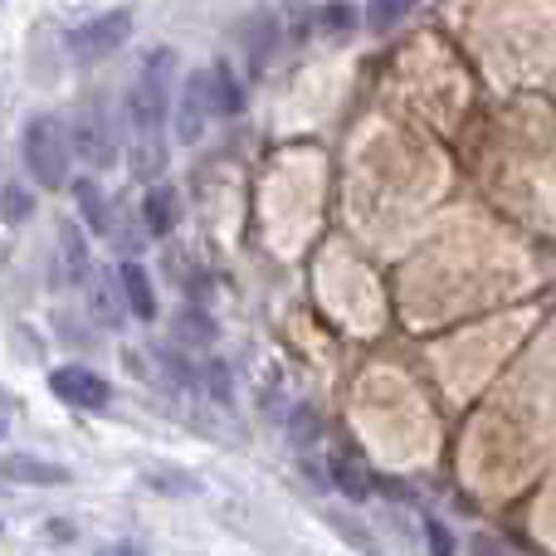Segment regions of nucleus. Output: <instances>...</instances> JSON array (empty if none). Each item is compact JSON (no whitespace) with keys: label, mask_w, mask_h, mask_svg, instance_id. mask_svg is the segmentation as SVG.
<instances>
[{"label":"nucleus","mask_w":556,"mask_h":556,"mask_svg":"<svg viewBox=\"0 0 556 556\" xmlns=\"http://www.w3.org/2000/svg\"><path fill=\"white\" fill-rule=\"evenodd\" d=\"M29 211H35V195H29L25 186H5V191H0V215H5L10 225L25 220Z\"/></svg>","instance_id":"obj_15"},{"label":"nucleus","mask_w":556,"mask_h":556,"mask_svg":"<svg viewBox=\"0 0 556 556\" xmlns=\"http://www.w3.org/2000/svg\"><path fill=\"white\" fill-rule=\"evenodd\" d=\"M59 240H64V269L68 278H88V244L84 235H78V225H59Z\"/></svg>","instance_id":"obj_13"},{"label":"nucleus","mask_w":556,"mask_h":556,"mask_svg":"<svg viewBox=\"0 0 556 556\" xmlns=\"http://www.w3.org/2000/svg\"><path fill=\"white\" fill-rule=\"evenodd\" d=\"M142 220H147V235H172L176 220H181V195L172 186H152L142 201Z\"/></svg>","instance_id":"obj_9"},{"label":"nucleus","mask_w":556,"mask_h":556,"mask_svg":"<svg viewBox=\"0 0 556 556\" xmlns=\"http://www.w3.org/2000/svg\"><path fill=\"white\" fill-rule=\"evenodd\" d=\"M152 483H162V489H195V479H186V473H152Z\"/></svg>","instance_id":"obj_19"},{"label":"nucleus","mask_w":556,"mask_h":556,"mask_svg":"<svg viewBox=\"0 0 556 556\" xmlns=\"http://www.w3.org/2000/svg\"><path fill=\"white\" fill-rule=\"evenodd\" d=\"M74 195H78V211L88 215V225H93L98 235L113 230V211H108V195L98 181H74Z\"/></svg>","instance_id":"obj_12"},{"label":"nucleus","mask_w":556,"mask_h":556,"mask_svg":"<svg viewBox=\"0 0 556 556\" xmlns=\"http://www.w3.org/2000/svg\"><path fill=\"white\" fill-rule=\"evenodd\" d=\"M215 117V103H211V68H195L191 78L181 84L176 93V108H172V127H176V142H201L205 127Z\"/></svg>","instance_id":"obj_4"},{"label":"nucleus","mask_w":556,"mask_h":556,"mask_svg":"<svg viewBox=\"0 0 556 556\" xmlns=\"http://www.w3.org/2000/svg\"><path fill=\"white\" fill-rule=\"evenodd\" d=\"M68 147H74V152L84 156L88 166H108V162H113L117 147H113V127H108L103 108H88V113H78V127H74V137H68Z\"/></svg>","instance_id":"obj_6"},{"label":"nucleus","mask_w":556,"mask_h":556,"mask_svg":"<svg viewBox=\"0 0 556 556\" xmlns=\"http://www.w3.org/2000/svg\"><path fill=\"white\" fill-rule=\"evenodd\" d=\"M117 288H123V307H132L137 317H156L152 283H147V269H142L137 260H123V264H117Z\"/></svg>","instance_id":"obj_8"},{"label":"nucleus","mask_w":556,"mask_h":556,"mask_svg":"<svg viewBox=\"0 0 556 556\" xmlns=\"http://www.w3.org/2000/svg\"><path fill=\"white\" fill-rule=\"evenodd\" d=\"M415 5H420V0H371V25L376 29H391L395 20H405Z\"/></svg>","instance_id":"obj_16"},{"label":"nucleus","mask_w":556,"mask_h":556,"mask_svg":"<svg viewBox=\"0 0 556 556\" xmlns=\"http://www.w3.org/2000/svg\"><path fill=\"white\" fill-rule=\"evenodd\" d=\"M332 483H337V493H346L352 503H366L371 498V489H376V473L366 469L362 459H337L332 464Z\"/></svg>","instance_id":"obj_10"},{"label":"nucleus","mask_w":556,"mask_h":556,"mask_svg":"<svg viewBox=\"0 0 556 556\" xmlns=\"http://www.w3.org/2000/svg\"><path fill=\"white\" fill-rule=\"evenodd\" d=\"M172 74L176 54L152 49L147 64L137 68L132 93H127V127H132V176L156 181L166 166V113H172Z\"/></svg>","instance_id":"obj_1"},{"label":"nucleus","mask_w":556,"mask_h":556,"mask_svg":"<svg viewBox=\"0 0 556 556\" xmlns=\"http://www.w3.org/2000/svg\"><path fill=\"white\" fill-rule=\"evenodd\" d=\"M0 434H5V420H0Z\"/></svg>","instance_id":"obj_21"},{"label":"nucleus","mask_w":556,"mask_h":556,"mask_svg":"<svg viewBox=\"0 0 556 556\" xmlns=\"http://www.w3.org/2000/svg\"><path fill=\"white\" fill-rule=\"evenodd\" d=\"M93 307L103 323H117V317H123V303H117V293H113V278H93Z\"/></svg>","instance_id":"obj_17"},{"label":"nucleus","mask_w":556,"mask_h":556,"mask_svg":"<svg viewBox=\"0 0 556 556\" xmlns=\"http://www.w3.org/2000/svg\"><path fill=\"white\" fill-rule=\"evenodd\" d=\"M425 532H430V556H454V532L444 528V522H425Z\"/></svg>","instance_id":"obj_18"},{"label":"nucleus","mask_w":556,"mask_h":556,"mask_svg":"<svg viewBox=\"0 0 556 556\" xmlns=\"http://www.w3.org/2000/svg\"><path fill=\"white\" fill-rule=\"evenodd\" d=\"M211 103H215V113H225V117H235L244 108V88H240V78L230 74V64L211 68Z\"/></svg>","instance_id":"obj_11"},{"label":"nucleus","mask_w":556,"mask_h":556,"mask_svg":"<svg viewBox=\"0 0 556 556\" xmlns=\"http://www.w3.org/2000/svg\"><path fill=\"white\" fill-rule=\"evenodd\" d=\"M176 337H181L186 346H211L215 342V323L205 313H181L176 317Z\"/></svg>","instance_id":"obj_14"},{"label":"nucleus","mask_w":556,"mask_h":556,"mask_svg":"<svg viewBox=\"0 0 556 556\" xmlns=\"http://www.w3.org/2000/svg\"><path fill=\"white\" fill-rule=\"evenodd\" d=\"M0 479L15 483H35V489H54V483H68V469L59 464H45L39 454H0Z\"/></svg>","instance_id":"obj_7"},{"label":"nucleus","mask_w":556,"mask_h":556,"mask_svg":"<svg viewBox=\"0 0 556 556\" xmlns=\"http://www.w3.org/2000/svg\"><path fill=\"white\" fill-rule=\"evenodd\" d=\"M132 25H137V15L127 5L123 10H103V15L84 20V25L68 35V54H74L78 64H98V59L117 54V49L132 39Z\"/></svg>","instance_id":"obj_3"},{"label":"nucleus","mask_w":556,"mask_h":556,"mask_svg":"<svg viewBox=\"0 0 556 556\" xmlns=\"http://www.w3.org/2000/svg\"><path fill=\"white\" fill-rule=\"evenodd\" d=\"M68 162H74V147H68V127L59 117H29L25 127V166L39 186L59 191L68 181Z\"/></svg>","instance_id":"obj_2"},{"label":"nucleus","mask_w":556,"mask_h":556,"mask_svg":"<svg viewBox=\"0 0 556 556\" xmlns=\"http://www.w3.org/2000/svg\"><path fill=\"white\" fill-rule=\"evenodd\" d=\"M103 556H147L142 547H132V542H117V547H108Z\"/></svg>","instance_id":"obj_20"},{"label":"nucleus","mask_w":556,"mask_h":556,"mask_svg":"<svg viewBox=\"0 0 556 556\" xmlns=\"http://www.w3.org/2000/svg\"><path fill=\"white\" fill-rule=\"evenodd\" d=\"M49 391L64 405H74V410H103L113 401V386L98 371H88V366H54L49 371Z\"/></svg>","instance_id":"obj_5"}]
</instances>
